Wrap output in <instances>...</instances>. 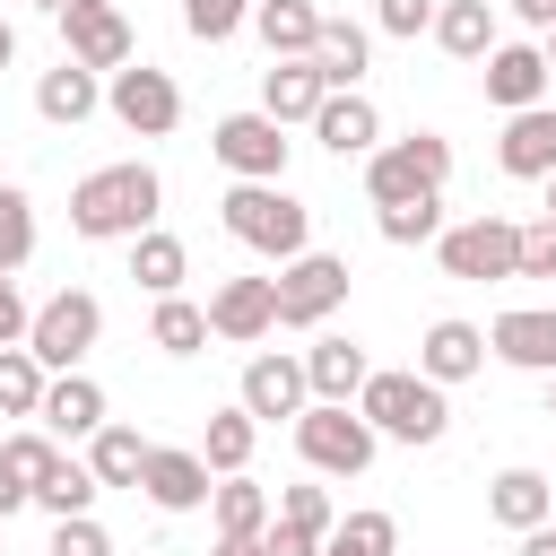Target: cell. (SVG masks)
<instances>
[{"mask_svg": "<svg viewBox=\"0 0 556 556\" xmlns=\"http://www.w3.org/2000/svg\"><path fill=\"white\" fill-rule=\"evenodd\" d=\"M156 208H165L156 165L122 156V165L78 174V191H70V235H78V243H130V235H148V226H156Z\"/></svg>", "mask_w": 556, "mask_h": 556, "instance_id": "6da1fadb", "label": "cell"}, {"mask_svg": "<svg viewBox=\"0 0 556 556\" xmlns=\"http://www.w3.org/2000/svg\"><path fill=\"white\" fill-rule=\"evenodd\" d=\"M217 217H226V235L243 243V252H261V261H295V252H313V208L287 191V182H235L226 200H217Z\"/></svg>", "mask_w": 556, "mask_h": 556, "instance_id": "7a4b0ae2", "label": "cell"}, {"mask_svg": "<svg viewBox=\"0 0 556 556\" xmlns=\"http://www.w3.org/2000/svg\"><path fill=\"white\" fill-rule=\"evenodd\" d=\"M348 408H356L382 443H408V452H417V443H443V426H452V400H443L426 374H400V365H374Z\"/></svg>", "mask_w": 556, "mask_h": 556, "instance_id": "3957f363", "label": "cell"}, {"mask_svg": "<svg viewBox=\"0 0 556 556\" xmlns=\"http://www.w3.org/2000/svg\"><path fill=\"white\" fill-rule=\"evenodd\" d=\"M452 182V139L443 130H408V139H382L365 156V200L391 208V200H426Z\"/></svg>", "mask_w": 556, "mask_h": 556, "instance_id": "277c9868", "label": "cell"}, {"mask_svg": "<svg viewBox=\"0 0 556 556\" xmlns=\"http://www.w3.org/2000/svg\"><path fill=\"white\" fill-rule=\"evenodd\" d=\"M96 339H104V304H96L87 287H61V295L35 304V321H26V356H35L43 374H87Z\"/></svg>", "mask_w": 556, "mask_h": 556, "instance_id": "5b68a950", "label": "cell"}, {"mask_svg": "<svg viewBox=\"0 0 556 556\" xmlns=\"http://www.w3.org/2000/svg\"><path fill=\"white\" fill-rule=\"evenodd\" d=\"M295 452H304V469H313V478H365V469H374V452H382V434H374L356 408L313 400V408L295 417Z\"/></svg>", "mask_w": 556, "mask_h": 556, "instance_id": "8992f818", "label": "cell"}, {"mask_svg": "<svg viewBox=\"0 0 556 556\" xmlns=\"http://www.w3.org/2000/svg\"><path fill=\"white\" fill-rule=\"evenodd\" d=\"M278 330H321L339 304H348V287H356V269L339 261V252H295L278 278Z\"/></svg>", "mask_w": 556, "mask_h": 556, "instance_id": "52a82bcc", "label": "cell"}, {"mask_svg": "<svg viewBox=\"0 0 556 556\" xmlns=\"http://www.w3.org/2000/svg\"><path fill=\"white\" fill-rule=\"evenodd\" d=\"M61 61L113 78V70L139 61V35H130V17H122L113 0H70V9H61Z\"/></svg>", "mask_w": 556, "mask_h": 556, "instance_id": "ba28073f", "label": "cell"}, {"mask_svg": "<svg viewBox=\"0 0 556 556\" xmlns=\"http://www.w3.org/2000/svg\"><path fill=\"white\" fill-rule=\"evenodd\" d=\"M104 113H113L130 139H165V130L182 122V87H174V70L130 61V70H113V78H104Z\"/></svg>", "mask_w": 556, "mask_h": 556, "instance_id": "9c48e42d", "label": "cell"}, {"mask_svg": "<svg viewBox=\"0 0 556 556\" xmlns=\"http://www.w3.org/2000/svg\"><path fill=\"white\" fill-rule=\"evenodd\" d=\"M513 243H521V226L478 208V217H460V226H443V235H434V261H443V278L495 287V278H513Z\"/></svg>", "mask_w": 556, "mask_h": 556, "instance_id": "30bf717a", "label": "cell"}, {"mask_svg": "<svg viewBox=\"0 0 556 556\" xmlns=\"http://www.w3.org/2000/svg\"><path fill=\"white\" fill-rule=\"evenodd\" d=\"M208 156L235 174V182H287V130L252 104V113H226L208 130Z\"/></svg>", "mask_w": 556, "mask_h": 556, "instance_id": "8fae6325", "label": "cell"}, {"mask_svg": "<svg viewBox=\"0 0 556 556\" xmlns=\"http://www.w3.org/2000/svg\"><path fill=\"white\" fill-rule=\"evenodd\" d=\"M235 408L252 417V426H295L304 408H313V391H304V356H278V348H261L252 365H243V391H235Z\"/></svg>", "mask_w": 556, "mask_h": 556, "instance_id": "7c38bea8", "label": "cell"}, {"mask_svg": "<svg viewBox=\"0 0 556 556\" xmlns=\"http://www.w3.org/2000/svg\"><path fill=\"white\" fill-rule=\"evenodd\" d=\"M200 313H208V339L252 348V339H269V330H278V287H269V278H217Z\"/></svg>", "mask_w": 556, "mask_h": 556, "instance_id": "4fadbf2b", "label": "cell"}, {"mask_svg": "<svg viewBox=\"0 0 556 556\" xmlns=\"http://www.w3.org/2000/svg\"><path fill=\"white\" fill-rule=\"evenodd\" d=\"M486 356H504L513 374H556V304H513L486 321Z\"/></svg>", "mask_w": 556, "mask_h": 556, "instance_id": "5bb4252c", "label": "cell"}, {"mask_svg": "<svg viewBox=\"0 0 556 556\" xmlns=\"http://www.w3.org/2000/svg\"><path fill=\"white\" fill-rule=\"evenodd\" d=\"M547 52L539 43H495L486 61H478V87H486V104L495 113H530V104H547Z\"/></svg>", "mask_w": 556, "mask_h": 556, "instance_id": "9a60e30c", "label": "cell"}, {"mask_svg": "<svg viewBox=\"0 0 556 556\" xmlns=\"http://www.w3.org/2000/svg\"><path fill=\"white\" fill-rule=\"evenodd\" d=\"M486 365V330L478 321H460V313H443V321H426V339H417V374L434 382V391H452V382H469Z\"/></svg>", "mask_w": 556, "mask_h": 556, "instance_id": "2e32d148", "label": "cell"}, {"mask_svg": "<svg viewBox=\"0 0 556 556\" xmlns=\"http://www.w3.org/2000/svg\"><path fill=\"white\" fill-rule=\"evenodd\" d=\"M208 460L200 452H174V443H148V469H139V495L156 504V513H200L208 504Z\"/></svg>", "mask_w": 556, "mask_h": 556, "instance_id": "e0dca14e", "label": "cell"}, {"mask_svg": "<svg viewBox=\"0 0 556 556\" xmlns=\"http://www.w3.org/2000/svg\"><path fill=\"white\" fill-rule=\"evenodd\" d=\"M35 426H43L52 443H87V434L104 426V382H96V374H52Z\"/></svg>", "mask_w": 556, "mask_h": 556, "instance_id": "ac0fdd59", "label": "cell"}, {"mask_svg": "<svg viewBox=\"0 0 556 556\" xmlns=\"http://www.w3.org/2000/svg\"><path fill=\"white\" fill-rule=\"evenodd\" d=\"M495 165L513 182H547L556 174V104H530V113H504V139H495Z\"/></svg>", "mask_w": 556, "mask_h": 556, "instance_id": "d6986e66", "label": "cell"}, {"mask_svg": "<svg viewBox=\"0 0 556 556\" xmlns=\"http://www.w3.org/2000/svg\"><path fill=\"white\" fill-rule=\"evenodd\" d=\"M365 70H374V35H365L356 17H321V35H313V78H321L330 96H348V87H365Z\"/></svg>", "mask_w": 556, "mask_h": 556, "instance_id": "ffe728a7", "label": "cell"}, {"mask_svg": "<svg viewBox=\"0 0 556 556\" xmlns=\"http://www.w3.org/2000/svg\"><path fill=\"white\" fill-rule=\"evenodd\" d=\"M313 139H321L330 156H374V148H382V113H374V96H365V87H348V96H321V113H313Z\"/></svg>", "mask_w": 556, "mask_h": 556, "instance_id": "44dd1931", "label": "cell"}, {"mask_svg": "<svg viewBox=\"0 0 556 556\" xmlns=\"http://www.w3.org/2000/svg\"><path fill=\"white\" fill-rule=\"evenodd\" d=\"M365 374H374V356H365L356 339H339V330H321V339L304 348V391H313V400H339V408H348V400L365 391Z\"/></svg>", "mask_w": 556, "mask_h": 556, "instance_id": "7402d4cb", "label": "cell"}, {"mask_svg": "<svg viewBox=\"0 0 556 556\" xmlns=\"http://www.w3.org/2000/svg\"><path fill=\"white\" fill-rule=\"evenodd\" d=\"M426 35H434L452 61H469V70H478V61L504 43V17H495L486 0H434V26H426Z\"/></svg>", "mask_w": 556, "mask_h": 556, "instance_id": "603a6c76", "label": "cell"}, {"mask_svg": "<svg viewBox=\"0 0 556 556\" xmlns=\"http://www.w3.org/2000/svg\"><path fill=\"white\" fill-rule=\"evenodd\" d=\"M96 104H104V78H96V70H78V61H52V70L35 78V113H43L52 130H78Z\"/></svg>", "mask_w": 556, "mask_h": 556, "instance_id": "cb8c5ba5", "label": "cell"}, {"mask_svg": "<svg viewBox=\"0 0 556 556\" xmlns=\"http://www.w3.org/2000/svg\"><path fill=\"white\" fill-rule=\"evenodd\" d=\"M252 35L269 43V61H313L321 9H313V0H252Z\"/></svg>", "mask_w": 556, "mask_h": 556, "instance_id": "d4e9b609", "label": "cell"}, {"mask_svg": "<svg viewBox=\"0 0 556 556\" xmlns=\"http://www.w3.org/2000/svg\"><path fill=\"white\" fill-rule=\"evenodd\" d=\"M321 96H330V87L313 78V61H269V70H261V113H269L278 130H287V122H313Z\"/></svg>", "mask_w": 556, "mask_h": 556, "instance_id": "484cf974", "label": "cell"}, {"mask_svg": "<svg viewBox=\"0 0 556 556\" xmlns=\"http://www.w3.org/2000/svg\"><path fill=\"white\" fill-rule=\"evenodd\" d=\"M486 513H495L504 530H539V521L556 513V486H547L539 469H495V478H486Z\"/></svg>", "mask_w": 556, "mask_h": 556, "instance_id": "4316f807", "label": "cell"}, {"mask_svg": "<svg viewBox=\"0 0 556 556\" xmlns=\"http://www.w3.org/2000/svg\"><path fill=\"white\" fill-rule=\"evenodd\" d=\"M208 521H217V539H261V530H269V486H261L252 469L217 478V486H208Z\"/></svg>", "mask_w": 556, "mask_h": 556, "instance_id": "83f0119b", "label": "cell"}, {"mask_svg": "<svg viewBox=\"0 0 556 556\" xmlns=\"http://www.w3.org/2000/svg\"><path fill=\"white\" fill-rule=\"evenodd\" d=\"M87 469H96V486H139V469H148V434L122 426V417H104V426L87 434Z\"/></svg>", "mask_w": 556, "mask_h": 556, "instance_id": "f1b7e54d", "label": "cell"}, {"mask_svg": "<svg viewBox=\"0 0 556 556\" xmlns=\"http://www.w3.org/2000/svg\"><path fill=\"white\" fill-rule=\"evenodd\" d=\"M130 278H139L148 295H182V278H191V252H182V235H165V226L130 235Z\"/></svg>", "mask_w": 556, "mask_h": 556, "instance_id": "f546056e", "label": "cell"}, {"mask_svg": "<svg viewBox=\"0 0 556 556\" xmlns=\"http://www.w3.org/2000/svg\"><path fill=\"white\" fill-rule=\"evenodd\" d=\"M252 443H261V426H252L243 408H217V417L200 426V460H208V478H235V469H252Z\"/></svg>", "mask_w": 556, "mask_h": 556, "instance_id": "4dcf8cb0", "label": "cell"}, {"mask_svg": "<svg viewBox=\"0 0 556 556\" xmlns=\"http://www.w3.org/2000/svg\"><path fill=\"white\" fill-rule=\"evenodd\" d=\"M148 348H165V356H200V348H208V313H200L191 295H156V313H148Z\"/></svg>", "mask_w": 556, "mask_h": 556, "instance_id": "1f68e13d", "label": "cell"}, {"mask_svg": "<svg viewBox=\"0 0 556 556\" xmlns=\"http://www.w3.org/2000/svg\"><path fill=\"white\" fill-rule=\"evenodd\" d=\"M96 495H104V486H96V469H87V460H70V452H61V469L35 486V504H43L52 521H78V513H96Z\"/></svg>", "mask_w": 556, "mask_h": 556, "instance_id": "d6a6232c", "label": "cell"}, {"mask_svg": "<svg viewBox=\"0 0 556 556\" xmlns=\"http://www.w3.org/2000/svg\"><path fill=\"white\" fill-rule=\"evenodd\" d=\"M321 556H400V521L391 513H348V521H330Z\"/></svg>", "mask_w": 556, "mask_h": 556, "instance_id": "836d02e7", "label": "cell"}, {"mask_svg": "<svg viewBox=\"0 0 556 556\" xmlns=\"http://www.w3.org/2000/svg\"><path fill=\"white\" fill-rule=\"evenodd\" d=\"M374 226H382V243H434L443 235V191H426V200H391V208H374Z\"/></svg>", "mask_w": 556, "mask_h": 556, "instance_id": "e575fe53", "label": "cell"}, {"mask_svg": "<svg viewBox=\"0 0 556 556\" xmlns=\"http://www.w3.org/2000/svg\"><path fill=\"white\" fill-rule=\"evenodd\" d=\"M35 261V200L17 182H0V278H17Z\"/></svg>", "mask_w": 556, "mask_h": 556, "instance_id": "d590c367", "label": "cell"}, {"mask_svg": "<svg viewBox=\"0 0 556 556\" xmlns=\"http://www.w3.org/2000/svg\"><path fill=\"white\" fill-rule=\"evenodd\" d=\"M43 382H52V374H43L26 348H0V417H35V408H43Z\"/></svg>", "mask_w": 556, "mask_h": 556, "instance_id": "8d00e7d4", "label": "cell"}, {"mask_svg": "<svg viewBox=\"0 0 556 556\" xmlns=\"http://www.w3.org/2000/svg\"><path fill=\"white\" fill-rule=\"evenodd\" d=\"M269 521H295V530H313V539H330V486H313V478H295V486H278L269 495Z\"/></svg>", "mask_w": 556, "mask_h": 556, "instance_id": "74e56055", "label": "cell"}, {"mask_svg": "<svg viewBox=\"0 0 556 556\" xmlns=\"http://www.w3.org/2000/svg\"><path fill=\"white\" fill-rule=\"evenodd\" d=\"M0 460H9V469H17V478H26V495H35V486H43V478H52V469H61V443H52V434H43V426H17V434H9V443H0Z\"/></svg>", "mask_w": 556, "mask_h": 556, "instance_id": "f35d334b", "label": "cell"}, {"mask_svg": "<svg viewBox=\"0 0 556 556\" xmlns=\"http://www.w3.org/2000/svg\"><path fill=\"white\" fill-rule=\"evenodd\" d=\"M182 26H191V43H226L252 26V0H182Z\"/></svg>", "mask_w": 556, "mask_h": 556, "instance_id": "ab89813d", "label": "cell"}, {"mask_svg": "<svg viewBox=\"0 0 556 556\" xmlns=\"http://www.w3.org/2000/svg\"><path fill=\"white\" fill-rule=\"evenodd\" d=\"M513 278H556V226H547V217L521 226V243H513Z\"/></svg>", "mask_w": 556, "mask_h": 556, "instance_id": "60d3db41", "label": "cell"}, {"mask_svg": "<svg viewBox=\"0 0 556 556\" xmlns=\"http://www.w3.org/2000/svg\"><path fill=\"white\" fill-rule=\"evenodd\" d=\"M43 556H113V530L96 521V513H78V521H52V547Z\"/></svg>", "mask_w": 556, "mask_h": 556, "instance_id": "b9f144b4", "label": "cell"}, {"mask_svg": "<svg viewBox=\"0 0 556 556\" xmlns=\"http://www.w3.org/2000/svg\"><path fill=\"white\" fill-rule=\"evenodd\" d=\"M374 26L400 35V43H417V35L434 26V0H374Z\"/></svg>", "mask_w": 556, "mask_h": 556, "instance_id": "7bdbcfd3", "label": "cell"}, {"mask_svg": "<svg viewBox=\"0 0 556 556\" xmlns=\"http://www.w3.org/2000/svg\"><path fill=\"white\" fill-rule=\"evenodd\" d=\"M261 556H321V539L295 530V521H269V530H261Z\"/></svg>", "mask_w": 556, "mask_h": 556, "instance_id": "ee69618b", "label": "cell"}, {"mask_svg": "<svg viewBox=\"0 0 556 556\" xmlns=\"http://www.w3.org/2000/svg\"><path fill=\"white\" fill-rule=\"evenodd\" d=\"M26 295H17V278H0V348H26Z\"/></svg>", "mask_w": 556, "mask_h": 556, "instance_id": "f6af8a7d", "label": "cell"}, {"mask_svg": "<svg viewBox=\"0 0 556 556\" xmlns=\"http://www.w3.org/2000/svg\"><path fill=\"white\" fill-rule=\"evenodd\" d=\"M504 9H513L530 35H547V26H556V0H504Z\"/></svg>", "mask_w": 556, "mask_h": 556, "instance_id": "bcb514c9", "label": "cell"}, {"mask_svg": "<svg viewBox=\"0 0 556 556\" xmlns=\"http://www.w3.org/2000/svg\"><path fill=\"white\" fill-rule=\"evenodd\" d=\"M17 504H35V495H26V478H17V469H9V460H0V521H9V513H17Z\"/></svg>", "mask_w": 556, "mask_h": 556, "instance_id": "7dc6e473", "label": "cell"}, {"mask_svg": "<svg viewBox=\"0 0 556 556\" xmlns=\"http://www.w3.org/2000/svg\"><path fill=\"white\" fill-rule=\"evenodd\" d=\"M521 556H556V521H539V530H521Z\"/></svg>", "mask_w": 556, "mask_h": 556, "instance_id": "c3c4849f", "label": "cell"}, {"mask_svg": "<svg viewBox=\"0 0 556 556\" xmlns=\"http://www.w3.org/2000/svg\"><path fill=\"white\" fill-rule=\"evenodd\" d=\"M208 556H261V539H217Z\"/></svg>", "mask_w": 556, "mask_h": 556, "instance_id": "681fc988", "label": "cell"}, {"mask_svg": "<svg viewBox=\"0 0 556 556\" xmlns=\"http://www.w3.org/2000/svg\"><path fill=\"white\" fill-rule=\"evenodd\" d=\"M9 61H17V26L0 17V70H9Z\"/></svg>", "mask_w": 556, "mask_h": 556, "instance_id": "f907efd6", "label": "cell"}, {"mask_svg": "<svg viewBox=\"0 0 556 556\" xmlns=\"http://www.w3.org/2000/svg\"><path fill=\"white\" fill-rule=\"evenodd\" d=\"M539 52H547V70H556V26H547V35H539Z\"/></svg>", "mask_w": 556, "mask_h": 556, "instance_id": "816d5d0a", "label": "cell"}, {"mask_svg": "<svg viewBox=\"0 0 556 556\" xmlns=\"http://www.w3.org/2000/svg\"><path fill=\"white\" fill-rule=\"evenodd\" d=\"M539 217H547V226H556V174H547V208H539Z\"/></svg>", "mask_w": 556, "mask_h": 556, "instance_id": "f5cc1de1", "label": "cell"}, {"mask_svg": "<svg viewBox=\"0 0 556 556\" xmlns=\"http://www.w3.org/2000/svg\"><path fill=\"white\" fill-rule=\"evenodd\" d=\"M35 9H43V17H61V9H70V0H35Z\"/></svg>", "mask_w": 556, "mask_h": 556, "instance_id": "db71d44e", "label": "cell"}, {"mask_svg": "<svg viewBox=\"0 0 556 556\" xmlns=\"http://www.w3.org/2000/svg\"><path fill=\"white\" fill-rule=\"evenodd\" d=\"M547 417H556V374H547Z\"/></svg>", "mask_w": 556, "mask_h": 556, "instance_id": "11a10c76", "label": "cell"}, {"mask_svg": "<svg viewBox=\"0 0 556 556\" xmlns=\"http://www.w3.org/2000/svg\"><path fill=\"white\" fill-rule=\"evenodd\" d=\"M0 556H9V547H0Z\"/></svg>", "mask_w": 556, "mask_h": 556, "instance_id": "9f6ffc18", "label": "cell"}]
</instances>
